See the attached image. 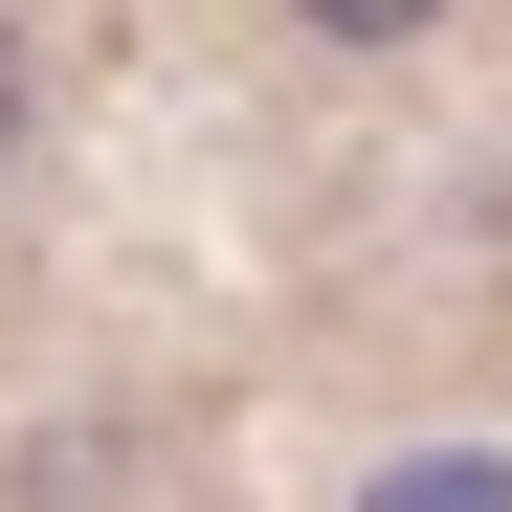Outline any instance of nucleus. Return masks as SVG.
Returning <instances> with one entry per match:
<instances>
[{
    "instance_id": "1",
    "label": "nucleus",
    "mask_w": 512,
    "mask_h": 512,
    "mask_svg": "<svg viewBox=\"0 0 512 512\" xmlns=\"http://www.w3.org/2000/svg\"><path fill=\"white\" fill-rule=\"evenodd\" d=\"M290 23H334V45H423L446 0H290Z\"/></svg>"
},
{
    "instance_id": "2",
    "label": "nucleus",
    "mask_w": 512,
    "mask_h": 512,
    "mask_svg": "<svg viewBox=\"0 0 512 512\" xmlns=\"http://www.w3.org/2000/svg\"><path fill=\"white\" fill-rule=\"evenodd\" d=\"M0 134H23V45H0Z\"/></svg>"
}]
</instances>
